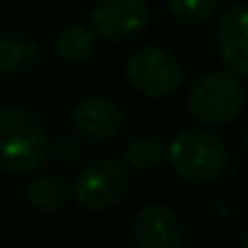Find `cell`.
Returning <instances> with one entry per match:
<instances>
[{
	"label": "cell",
	"instance_id": "cell-16",
	"mask_svg": "<svg viewBox=\"0 0 248 248\" xmlns=\"http://www.w3.org/2000/svg\"><path fill=\"white\" fill-rule=\"evenodd\" d=\"M236 248H248V231L238 238V243H236Z\"/></svg>",
	"mask_w": 248,
	"mask_h": 248
},
{
	"label": "cell",
	"instance_id": "cell-2",
	"mask_svg": "<svg viewBox=\"0 0 248 248\" xmlns=\"http://www.w3.org/2000/svg\"><path fill=\"white\" fill-rule=\"evenodd\" d=\"M168 161L183 180L204 185L226 170L229 146L209 129H185L168 144Z\"/></svg>",
	"mask_w": 248,
	"mask_h": 248
},
{
	"label": "cell",
	"instance_id": "cell-14",
	"mask_svg": "<svg viewBox=\"0 0 248 248\" xmlns=\"http://www.w3.org/2000/svg\"><path fill=\"white\" fill-rule=\"evenodd\" d=\"M221 10V0H168V13L185 27L212 22Z\"/></svg>",
	"mask_w": 248,
	"mask_h": 248
},
{
	"label": "cell",
	"instance_id": "cell-17",
	"mask_svg": "<svg viewBox=\"0 0 248 248\" xmlns=\"http://www.w3.org/2000/svg\"><path fill=\"white\" fill-rule=\"evenodd\" d=\"M246 154H248V129H246Z\"/></svg>",
	"mask_w": 248,
	"mask_h": 248
},
{
	"label": "cell",
	"instance_id": "cell-11",
	"mask_svg": "<svg viewBox=\"0 0 248 248\" xmlns=\"http://www.w3.org/2000/svg\"><path fill=\"white\" fill-rule=\"evenodd\" d=\"M124 163L137 173H149L168 161V144L158 134H137L122 149Z\"/></svg>",
	"mask_w": 248,
	"mask_h": 248
},
{
	"label": "cell",
	"instance_id": "cell-12",
	"mask_svg": "<svg viewBox=\"0 0 248 248\" xmlns=\"http://www.w3.org/2000/svg\"><path fill=\"white\" fill-rule=\"evenodd\" d=\"M27 204L37 212L51 214L71 200V185L59 175H39L27 185Z\"/></svg>",
	"mask_w": 248,
	"mask_h": 248
},
{
	"label": "cell",
	"instance_id": "cell-8",
	"mask_svg": "<svg viewBox=\"0 0 248 248\" xmlns=\"http://www.w3.org/2000/svg\"><path fill=\"white\" fill-rule=\"evenodd\" d=\"M132 238L137 248H183L185 226L170 207L149 204L137 212L132 221Z\"/></svg>",
	"mask_w": 248,
	"mask_h": 248
},
{
	"label": "cell",
	"instance_id": "cell-9",
	"mask_svg": "<svg viewBox=\"0 0 248 248\" xmlns=\"http://www.w3.org/2000/svg\"><path fill=\"white\" fill-rule=\"evenodd\" d=\"M217 51L233 76L248 78V5H229L217 20Z\"/></svg>",
	"mask_w": 248,
	"mask_h": 248
},
{
	"label": "cell",
	"instance_id": "cell-5",
	"mask_svg": "<svg viewBox=\"0 0 248 248\" xmlns=\"http://www.w3.org/2000/svg\"><path fill=\"white\" fill-rule=\"evenodd\" d=\"M127 80L146 97H168L178 93L185 83V66L183 61L168 51L166 46L146 44L139 46L127 59Z\"/></svg>",
	"mask_w": 248,
	"mask_h": 248
},
{
	"label": "cell",
	"instance_id": "cell-4",
	"mask_svg": "<svg viewBox=\"0 0 248 248\" xmlns=\"http://www.w3.org/2000/svg\"><path fill=\"white\" fill-rule=\"evenodd\" d=\"M129 168L117 158H93L85 163L73 183H71V197L85 209V212H107L114 204L124 200V195L129 192Z\"/></svg>",
	"mask_w": 248,
	"mask_h": 248
},
{
	"label": "cell",
	"instance_id": "cell-6",
	"mask_svg": "<svg viewBox=\"0 0 248 248\" xmlns=\"http://www.w3.org/2000/svg\"><path fill=\"white\" fill-rule=\"evenodd\" d=\"M151 22L146 0H97L90 10V30L107 42H129Z\"/></svg>",
	"mask_w": 248,
	"mask_h": 248
},
{
	"label": "cell",
	"instance_id": "cell-10",
	"mask_svg": "<svg viewBox=\"0 0 248 248\" xmlns=\"http://www.w3.org/2000/svg\"><path fill=\"white\" fill-rule=\"evenodd\" d=\"M42 59L39 42L27 32H10L0 37V73L20 76L32 71Z\"/></svg>",
	"mask_w": 248,
	"mask_h": 248
},
{
	"label": "cell",
	"instance_id": "cell-7",
	"mask_svg": "<svg viewBox=\"0 0 248 248\" xmlns=\"http://www.w3.org/2000/svg\"><path fill=\"white\" fill-rule=\"evenodd\" d=\"M124 122H127L124 107L107 95H88V97L78 100L71 112L73 132L88 141L112 139L114 134H119Z\"/></svg>",
	"mask_w": 248,
	"mask_h": 248
},
{
	"label": "cell",
	"instance_id": "cell-3",
	"mask_svg": "<svg viewBox=\"0 0 248 248\" xmlns=\"http://www.w3.org/2000/svg\"><path fill=\"white\" fill-rule=\"evenodd\" d=\"M185 105L202 124H229L246 107V88L231 71H209L192 83Z\"/></svg>",
	"mask_w": 248,
	"mask_h": 248
},
{
	"label": "cell",
	"instance_id": "cell-15",
	"mask_svg": "<svg viewBox=\"0 0 248 248\" xmlns=\"http://www.w3.org/2000/svg\"><path fill=\"white\" fill-rule=\"evenodd\" d=\"M49 156L61 166H73L83 156V146L76 137H61L49 146Z\"/></svg>",
	"mask_w": 248,
	"mask_h": 248
},
{
	"label": "cell",
	"instance_id": "cell-1",
	"mask_svg": "<svg viewBox=\"0 0 248 248\" xmlns=\"http://www.w3.org/2000/svg\"><path fill=\"white\" fill-rule=\"evenodd\" d=\"M49 137L42 117L25 107L13 105L0 109V170L8 175H32L49 158Z\"/></svg>",
	"mask_w": 248,
	"mask_h": 248
},
{
	"label": "cell",
	"instance_id": "cell-13",
	"mask_svg": "<svg viewBox=\"0 0 248 248\" xmlns=\"http://www.w3.org/2000/svg\"><path fill=\"white\" fill-rule=\"evenodd\" d=\"M54 51L63 63H85L95 54V34L85 25H68L56 37Z\"/></svg>",
	"mask_w": 248,
	"mask_h": 248
},
{
	"label": "cell",
	"instance_id": "cell-18",
	"mask_svg": "<svg viewBox=\"0 0 248 248\" xmlns=\"http://www.w3.org/2000/svg\"><path fill=\"white\" fill-rule=\"evenodd\" d=\"M197 248H217V246H197Z\"/></svg>",
	"mask_w": 248,
	"mask_h": 248
}]
</instances>
